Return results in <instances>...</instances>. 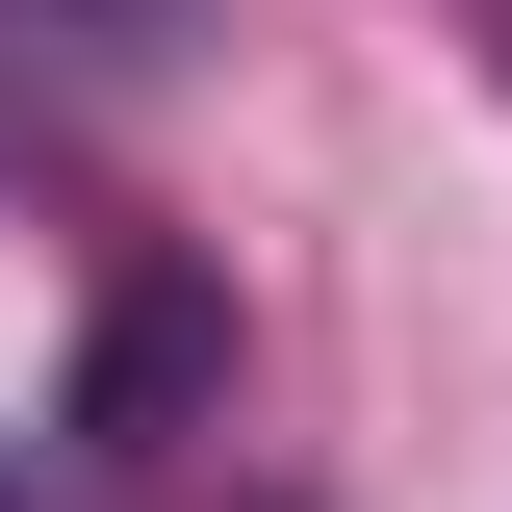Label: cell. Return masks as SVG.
Returning a JSON list of instances; mask_svg holds the SVG:
<instances>
[{
	"instance_id": "1",
	"label": "cell",
	"mask_w": 512,
	"mask_h": 512,
	"mask_svg": "<svg viewBox=\"0 0 512 512\" xmlns=\"http://www.w3.org/2000/svg\"><path fill=\"white\" fill-rule=\"evenodd\" d=\"M180 359H205V282H128V308H103V436H128Z\"/></svg>"
}]
</instances>
